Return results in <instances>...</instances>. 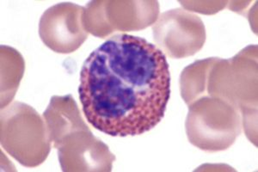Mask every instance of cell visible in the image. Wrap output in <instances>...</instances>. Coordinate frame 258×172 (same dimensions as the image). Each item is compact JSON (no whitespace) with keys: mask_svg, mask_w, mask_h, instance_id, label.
I'll return each mask as SVG.
<instances>
[{"mask_svg":"<svg viewBox=\"0 0 258 172\" xmlns=\"http://www.w3.org/2000/svg\"><path fill=\"white\" fill-rule=\"evenodd\" d=\"M153 30L154 41L171 58L193 55L202 48L206 39L202 20L182 9L163 13Z\"/></svg>","mask_w":258,"mask_h":172,"instance_id":"cell-4","label":"cell"},{"mask_svg":"<svg viewBox=\"0 0 258 172\" xmlns=\"http://www.w3.org/2000/svg\"><path fill=\"white\" fill-rule=\"evenodd\" d=\"M85 8L72 3H59L41 16L39 35L48 48L58 53L76 51L88 37L84 24Z\"/></svg>","mask_w":258,"mask_h":172,"instance_id":"cell-5","label":"cell"},{"mask_svg":"<svg viewBox=\"0 0 258 172\" xmlns=\"http://www.w3.org/2000/svg\"><path fill=\"white\" fill-rule=\"evenodd\" d=\"M42 118L53 145L72 132L87 127L80 117L76 102L71 95L52 96Z\"/></svg>","mask_w":258,"mask_h":172,"instance_id":"cell-7","label":"cell"},{"mask_svg":"<svg viewBox=\"0 0 258 172\" xmlns=\"http://www.w3.org/2000/svg\"><path fill=\"white\" fill-rule=\"evenodd\" d=\"M53 146L58 150L63 171H110L115 159L88 127L72 132Z\"/></svg>","mask_w":258,"mask_h":172,"instance_id":"cell-6","label":"cell"},{"mask_svg":"<svg viewBox=\"0 0 258 172\" xmlns=\"http://www.w3.org/2000/svg\"><path fill=\"white\" fill-rule=\"evenodd\" d=\"M1 146L24 167L39 166L51 150L43 118L26 103L15 102L1 110Z\"/></svg>","mask_w":258,"mask_h":172,"instance_id":"cell-2","label":"cell"},{"mask_svg":"<svg viewBox=\"0 0 258 172\" xmlns=\"http://www.w3.org/2000/svg\"><path fill=\"white\" fill-rule=\"evenodd\" d=\"M1 108L7 107L14 98L24 72V59L17 50L1 46Z\"/></svg>","mask_w":258,"mask_h":172,"instance_id":"cell-8","label":"cell"},{"mask_svg":"<svg viewBox=\"0 0 258 172\" xmlns=\"http://www.w3.org/2000/svg\"><path fill=\"white\" fill-rule=\"evenodd\" d=\"M159 12L156 1H93L85 6L84 24L87 32L104 38L114 30L145 29Z\"/></svg>","mask_w":258,"mask_h":172,"instance_id":"cell-3","label":"cell"},{"mask_svg":"<svg viewBox=\"0 0 258 172\" xmlns=\"http://www.w3.org/2000/svg\"><path fill=\"white\" fill-rule=\"evenodd\" d=\"M79 93L95 129L120 137L145 134L161 122L170 100L166 57L146 39L113 35L86 59Z\"/></svg>","mask_w":258,"mask_h":172,"instance_id":"cell-1","label":"cell"}]
</instances>
